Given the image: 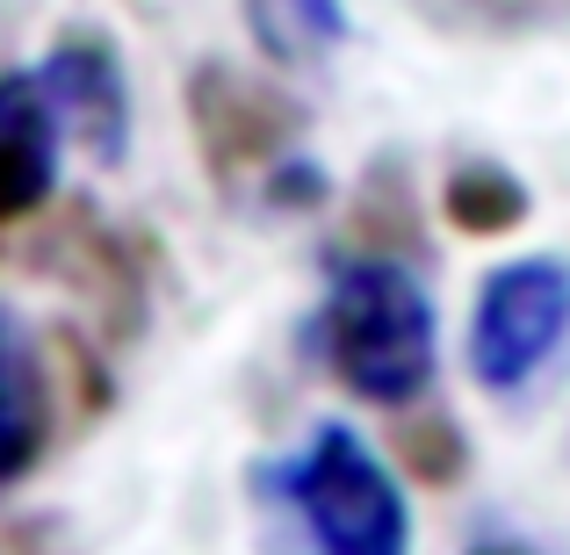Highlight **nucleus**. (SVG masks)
<instances>
[{"instance_id":"423d86ee","label":"nucleus","mask_w":570,"mask_h":555,"mask_svg":"<svg viewBox=\"0 0 570 555\" xmlns=\"http://www.w3.org/2000/svg\"><path fill=\"white\" fill-rule=\"evenodd\" d=\"M43 433H51V389H43V361L29 333L0 310V484L37 462Z\"/></svg>"},{"instance_id":"f03ea898","label":"nucleus","mask_w":570,"mask_h":555,"mask_svg":"<svg viewBox=\"0 0 570 555\" xmlns=\"http://www.w3.org/2000/svg\"><path fill=\"white\" fill-rule=\"evenodd\" d=\"M275 505L304 527L311 555H412V505L383 455L354 426H318L289 462L267 469Z\"/></svg>"},{"instance_id":"1a4fd4ad","label":"nucleus","mask_w":570,"mask_h":555,"mask_svg":"<svg viewBox=\"0 0 570 555\" xmlns=\"http://www.w3.org/2000/svg\"><path fill=\"white\" fill-rule=\"evenodd\" d=\"M476 555H520V548H505V542H484V548H476Z\"/></svg>"},{"instance_id":"39448f33","label":"nucleus","mask_w":570,"mask_h":555,"mask_svg":"<svg viewBox=\"0 0 570 555\" xmlns=\"http://www.w3.org/2000/svg\"><path fill=\"white\" fill-rule=\"evenodd\" d=\"M66 145V116L43 72H0V224H22L51 202Z\"/></svg>"},{"instance_id":"6e6552de","label":"nucleus","mask_w":570,"mask_h":555,"mask_svg":"<svg viewBox=\"0 0 570 555\" xmlns=\"http://www.w3.org/2000/svg\"><path fill=\"white\" fill-rule=\"evenodd\" d=\"M448 217L470 224V231H505V224L528 217V188L499 167H462L448 181Z\"/></svg>"},{"instance_id":"7ed1b4c3","label":"nucleus","mask_w":570,"mask_h":555,"mask_svg":"<svg viewBox=\"0 0 570 555\" xmlns=\"http://www.w3.org/2000/svg\"><path fill=\"white\" fill-rule=\"evenodd\" d=\"M563 339H570V267L549 260V252L491 267L484 289H476V310H470L476 389H491V397L528 389L534 375L557 361Z\"/></svg>"},{"instance_id":"20e7f679","label":"nucleus","mask_w":570,"mask_h":555,"mask_svg":"<svg viewBox=\"0 0 570 555\" xmlns=\"http://www.w3.org/2000/svg\"><path fill=\"white\" fill-rule=\"evenodd\" d=\"M43 87H51L58 116H66V138L80 145L87 159L116 167L130 152V80L116 66V51L101 37H58L51 58H43Z\"/></svg>"},{"instance_id":"0eeeda50","label":"nucleus","mask_w":570,"mask_h":555,"mask_svg":"<svg viewBox=\"0 0 570 555\" xmlns=\"http://www.w3.org/2000/svg\"><path fill=\"white\" fill-rule=\"evenodd\" d=\"M246 29L275 66H318L347 43V0H246Z\"/></svg>"},{"instance_id":"f257e3e1","label":"nucleus","mask_w":570,"mask_h":555,"mask_svg":"<svg viewBox=\"0 0 570 555\" xmlns=\"http://www.w3.org/2000/svg\"><path fill=\"white\" fill-rule=\"evenodd\" d=\"M318 339L325 368L340 375V389H354L362 404H419L433 389V361H441V318H433L426 281L404 260L362 252V260H340L325 281L318 304Z\"/></svg>"}]
</instances>
